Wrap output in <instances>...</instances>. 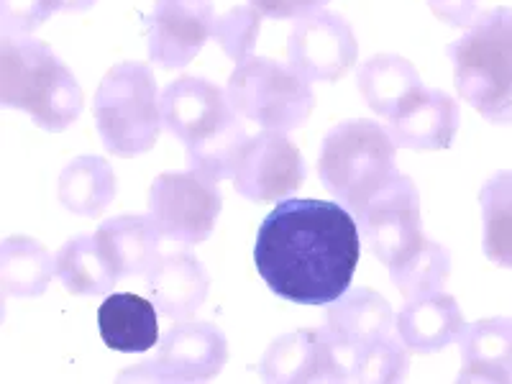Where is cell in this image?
I'll use <instances>...</instances> for the list:
<instances>
[{
    "instance_id": "2",
    "label": "cell",
    "mask_w": 512,
    "mask_h": 384,
    "mask_svg": "<svg viewBox=\"0 0 512 384\" xmlns=\"http://www.w3.org/2000/svg\"><path fill=\"white\" fill-rule=\"evenodd\" d=\"M0 103L26 111L44 131H64L82 113V90L49 44L24 36L0 41Z\"/></svg>"
},
{
    "instance_id": "7",
    "label": "cell",
    "mask_w": 512,
    "mask_h": 384,
    "mask_svg": "<svg viewBox=\"0 0 512 384\" xmlns=\"http://www.w3.org/2000/svg\"><path fill=\"white\" fill-rule=\"evenodd\" d=\"M210 175L200 169L164 172L149 192V216L164 239L195 246L208 239L221 216V190Z\"/></svg>"
},
{
    "instance_id": "4",
    "label": "cell",
    "mask_w": 512,
    "mask_h": 384,
    "mask_svg": "<svg viewBox=\"0 0 512 384\" xmlns=\"http://www.w3.org/2000/svg\"><path fill=\"white\" fill-rule=\"evenodd\" d=\"M318 175L323 187L354 216L400 175L395 139L367 118L338 123L320 146Z\"/></svg>"
},
{
    "instance_id": "32",
    "label": "cell",
    "mask_w": 512,
    "mask_h": 384,
    "mask_svg": "<svg viewBox=\"0 0 512 384\" xmlns=\"http://www.w3.org/2000/svg\"><path fill=\"white\" fill-rule=\"evenodd\" d=\"M428 6L443 24L451 26H472L479 16V0H428Z\"/></svg>"
},
{
    "instance_id": "5",
    "label": "cell",
    "mask_w": 512,
    "mask_h": 384,
    "mask_svg": "<svg viewBox=\"0 0 512 384\" xmlns=\"http://www.w3.org/2000/svg\"><path fill=\"white\" fill-rule=\"evenodd\" d=\"M95 126L113 157L149 152L162 131V103L154 72L144 62H118L105 72L93 100Z\"/></svg>"
},
{
    "instance_id": "8",
    "label": "cell",
    "mask_w": 512,
    "mask_h": 384,
    "mask_svg": "<svg viewBox=\"0 0 512 384\" xmlns=\"http://www.w3.org/2000/svg\"><path fill=\"white\" fill-rule=\"evenodd\" d=\"M354 218L361 236L387 269L397 267L428 241L420 223L418 187L405 175H397L390 185L382 187Z\"/></svg>"
},
{
    "instance_id": "20",
    "label": "cell",
    "mask_w": 512,
    "mask_h": 384,
    "mask_svg": "<svg viewBox=\"0 0 512 384\" xmlns=\"http://www.w3.org/2000/svg\"><path fill=\"white\" fill-rule=\"evenodd\" d=\"M459 344L461 382H512V318L477 320Z\"/></svg>"
},
{
    "instance_id": "22",
    "label": "cell",
    "mask_w": 512,
    "mask_h": 384,
    "mask_svg": "<svg viewBox=\"0 0 512 384\" xmlns=\"http://www.w3.org/2000/svg\"><path fill=\"white\" fill-rule=\"evenodd\" d=\"M54 259H57V277L72 295H105L121 280V274L116 272L95 233H80L70 239Z\"/></svg>"
},
{
    "instance_id": "21",
    "label": "cell",
    "mask_w": 512,
    "mask_h": 384,
    "mask_svg": "<svg viewBox=\"0 0 512 384\" xmlns=\"http://www.w3.org/2000/svg\"><path fill=\"white\" fill-rule=\"evenodd\" d=\"M100 246L121 277L149 274L159 259V233L152 216H118L95 231Z\"/></svg>"
},
{
    "instance_id": "16",
    "label": "cell",
    "mask_w": 512,
    "mask_h": 384,
    "mask_svg": "<svg viewBox=\"0 0 512 384\" xmlns=\"http://www.w3.org/2000/svg\"><path fill=\"white\" fill-rule=\"evenodd\" d=\"M326 318L328 333L349 367V379L356 354L367 344H372L374 338L392 333V326H395L390 303L369 287L346 290L338 300H333Z\"/></svg>"
},
{
    "instance_id": "10",
    "label": "cell",
    "mask_w": 512,
    "mask_h": 384,
    "mask_svg": "<svg viewBox=\"0 0 512 384\" xmlns=\"http://www.w3.org/2000/svg\"><path fill=\"white\" fill-rule=\"evenodd\" d=\"M359 41L344 16L315 11L290 36V67L310 82H338L356 64Z\"/></svg>"
},
{
    "instance_id": "6",
    "label": "cell",
    "mask_w": 512,
    "mask_h": 384,
    "mask_svg": "<svg viewBox=\"0 0 512 384\" xmlns=\"http://www.w3.org/2000/svg\"><path fill=\"white\" fill-rule=\"evenodd\" d=\"M228 103L241 118L264 131H295L310 118L315 93L310 80L282 62L249 57L228 80Z\"/></svg>"
},
{
    "instance_id": "3",
    "label": "cell",
    "mask_w": 512,
    "mask_h": 384,
    "mask_svg": "<svg viewBox=\"0 0 512 384\" xmlns=\"http://www.w3.org/2000/svg\"><path fill=\"white\" fill-rule=\"evenodd\" d=\"M446 54L461 98L489 123L512 126V8L479 13Z\"/></svg>"
},
{
    "instance_id": "18",
    "label": "cell",
    "mask_w": 512,
    "mask_h": 384,
    "mask_svg": "<svg viewBox=\"0 0 512 384\" xmlns=\"http://www.w3.org/2000/svg\"><path fill=\"white\" fill-rule=\"evenodd\" d=\"M464 328V313L456 297L438 290L413 297L397 315V336L415 354H438L456 344Z\"/></svg>"
},
{
    "instance_id": "33",
    "label": "cell",
    "mask_w": 512,
    "mask_h": 384,
    "mask_svg": "<svg viewBox=\"0 0 512 384\" xmlns=\"http://www.w3.org/2000/svg\"><path fill=\"white\" fill-rule=\"evenodd\" d=\"M59 11H88L95 6V0H57Z\"/></svg>"
},
{
    "instance_id": "17",
    "label": "cell",
    "mask_w": 512,
    "mask_h": 384,
    "mask_svg": "<svg viewBox=\"0 0 512 384\" xmlns=\"http://www.w3.org/2000/svg\"><path fill=\"white\" fill-rule=\"evenodd\" d=\"M152 303L172 320H190L208 300L210 277L200 259L190 251L159 256L146 274Z\"/></svg>"
},
{
    "instance_id": "11",
    "label": "cell",
    "mask_w": 512,
    "mask_h": 384,
    "mask_svg": "<svg viewBox=\"0 0 512 384\" xmlns=\"http://www.w3.org/2000/svg\"><path fill=\"white\" fill-rule=\"evenodd\" d=\"M303 182V154L282 131H262L251 136L233 175L236 192L254 203L290 198Z\"/></svg>"
},
{
    "instance_id": "31",
    "label": "cell",
    "mask_w": 512,
    "mask_h": 384,
    "mask_svg": "<svg viewBox=\"0 0 512 384\" xmlns=\"http://www.w3.org/2000/svg\"><path fill=\"white\" fill-rule=\"evenodd\" d=\"M328 0H251L256 11L262 16L274 18V21H285V18H303L310 13L320 11Z\"/></svg>"
},
{
    "instance_id": "28",
    "label": "cell",
    "mask_w": 512,
    "mask_h": 384,
    "mask_svg": "<svg viewBox=\"0 0 512 384\" xmlns=\"http://www.w3.org/2000/svg\"><path fill=\"white\" fill-rule=\"evenodd\" d=\"M408 351V346L402 344V338L395 333L374 338L372 344H367L356 354L354 367H351V382H402L410 367Z\"/></svg>"
},
{
    "instance_id": "25",
    "label": "cell",
    "mask_w": 512,
    "mask_h": 384,
    "mask_svg": "<svg viewBox=\"0 0 512 384\" xmlns=\"http://www.w3.org/2000/svg\"><path fill=\"white\" fill-rule=\"evenodd\" d=\"M356 82L369 108L382 118H390L397 105L423 85L413 64L397 54H377L367 59L359 67Z\"/></svg>"
},
{
    "instance_id": "27",
    "label": "cell",
    "mask_w": 512,
    "mask_h": 384,
    "mask_svg": "<svg viewBox=\"0 0 512 384\" xmlns=\"http://www.w3.org/2000/svg\"><path fill=\"white\" fill-rule=\"evenodd\" d=\"M448 272H451V256L436 241H425L418 251L402 259L397 267L390 269L392 282L402 295L413 300V297L425 295V292H436L443 287Z\"/></svg>"
},
{
    "instance_id": "14",
    "label": "cell",
    "mask_w": 512,
    "mask_h": 384,
    "mask_svg": "<svg viewBox=\"0 0 512 384\" xmlns=\"http://www.w3.org/2000/svg\"><path fill=\"white\" fill-rule=\"evenodd\" d=\"M267 382H351L349 367L328 328L280 336L262 361Z\"/></svg>"
},
{
    "instance_id": "13",
    "label": "cell",
    "mask_w": 512,
    "mask_h": 384,
    "mask_svg": "<svg viewBox=\"0 0 512 384\" xmlns=\"http://www.w3.org/2000/svg\"><path fill=\"white\" fill-rule=\"evenodd\" d=\"M159 103H162L164 126L177 139L185 141L187 149L203 144L233 121H239L236 118L239 113L228 103L226 90L203 77H180L169 82L159 95Z\"/></svg>"
},
{
    "instance_id": "15",
    "label": "cell",
    "mask_w": 512,
    "mask_h": 384,
    "mask_svg": "<svg viewBox=\"0 0 512 384\" xmlns=\"http://www.w3.org/2000/svg\"><path fill=\"white\" fill-rule=\"evenodd\" d=\"M459 121V103L451 95L420 85L387 118V131L397 146L415 152H438L454 144Z\"/></svg>"
},
{
    "instance_id": "12",
    "label": "cell",
    "mask_w": 512,
    "mask_h": 384,
    "mask_svg": "<svg viewBox=\"0 0 512 384\" xmlns=\"http://www.w3.org/2000/svg\"><path fill=\"white\" fill-rule=\"evenodd\" d=\"M213 29V0H154L146 21L149 57L164 70H180L198 57Z\"/></svg>"
},
{
    "instance_id": "26",
    "label": "cell",
    "mask_w": 512,
    "mask_h": 384,
    "mask_svg": "<svg viewBox=\"0 0 512 384\" xmlns=\"http://www.w3.org/2000/svg\"><path fill=\"white\" fill-rule=\"evenodd\" d=\"M484 254L497 267L512 269V169L495 172L479 190Z\"/></svg>"
},
{
    "instance_id": "23",
    "label": "cell",
    "mask_w": 512,
    "mask_h": 384,
    "mask_svg": "<svg viewBox=\"0 0 512 384\" xmlns=\"http://www.w3.org/2000/svg\"><path fill=\"white\" fill-rule=\"evenodd\" d=\"M57 274V259L29 236H11L0 246V285L11 297H39Z\"/></svg>"
},
{
    "instance_id": "19",
    "label": "cell",
    "mask_w": 512,
    "mask_h": 384,
    "mask_svg": "<svg viewBox=\"0 0 512 384\" xmlns=\"http://www.w3.org/2000/svg\"><path fill=\"white\" fill-rule=\"evenodd\" d=\"M98 328L108 349L144 354L159 341L157 305L134 292H116L100 305Z\"/></svg>"
},
{
    "instance_id": "30",
    "label": "cell",
    "mask_w": 512,
    "mask_h": 384,
    "mask_svg": "<svg viewBox=\"0 0 512 384\" xmlns=\"http://www.w3.org/2000/svg\"><path fill=\"white\" fill-rule=\"evenodd\" d=\"M59 11L57 0H0V26L3 36H24L47 24Z\"/></svg>"
},
{
    "instance_id": "1",
    "label": "cell",
    "mask_w": 512,
    "mask_h": 384,
    "mask_svg": "<svg viewBox=\"0 0 512 384\" xmlns=\"http://www.w3.org/2000/svg\"><path fill=\"white\" fill-rule=\"evenodd\" d=\"M359 246V223L344 205L285 198L259 226L254 262L274 295L331 305L351 287Z\"/></svg>"
},
{
    "instance_id": "24",
    "label": "cell",
    "mask_w": 512,
    "mask_h": 384,
    "mask_svg": "<svg viewBox=\"0 0 512 384\" xmlns=\"http://www.w3.org/2000/svg\"><path fill=\"white\" fill-rule=\"evenodd\" d=\"M116 198V175L103 157L72 159L59 175V203L75 216L98 218Z\"/></svg>"
},
{
    "instance_id": "29",
    "label": "cell",
    "mask_w": 512,
    "mask_h": 384,
    "mask_svg": "<svg viewBox=\"0 0 512 384\" xmlns=\"http://www.w3.org/2000/svg\"><path fill=\"white\" fill-rule=\"evenodd\" d=\"M259 31H262V11H256L254 6H236L226 16L216 18L213 36H216L223 52L233 62L241 64L254 52Z\"/></svg>"
},
{
    "instance_id": "9",
    "label": "cell",
    "mask_w": 512,
    "mask_h": 384,
    "mask_svg": "<svg viewBox=\"0 0 512 384\" xmlns=\"http://www.w3.org/2000/svg\"><path fill=\"white\" fill-rule=\"evenodd\" d=\"M228 361V341L213 323H180L164 336L157 359L136 364L121 379L208 382Z\"/></svg>"
}]
</instances>
